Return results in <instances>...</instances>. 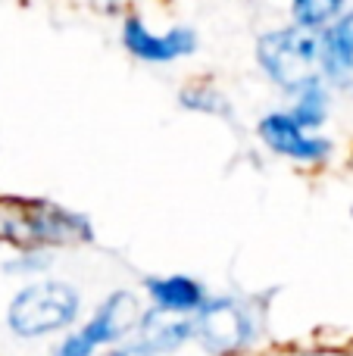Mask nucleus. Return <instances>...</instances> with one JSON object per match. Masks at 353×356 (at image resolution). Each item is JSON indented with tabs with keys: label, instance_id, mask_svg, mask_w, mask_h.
Wrapping results in <instances>:
<instances>
[{
	"label": "nucleus",
	"instance_id": "4468645a",
	"mask_svg": "<svg viewBox=\"0 0 353 356\" xmlns=\"http://www.w3.org/2000/svg\"><path fill=\"white\" fill-rule=\"evenodd\" d=\"M94 350H97V347L91 344V341L85 338V334H72V338H66L63 341V347L60 350H56V356H91Z\"/></svg>",
	"mask_w": 353,
	"mask_h": 356
},
{
	"label": "nucleus",
	"instance_id": "f257e3e1",
	"mask_svg": "<svg viewBox=\"0 0 353 356\" xmlns=\"http://www.w3.org/2000/svg\"><path fill=\"white\" fill-rule=\"evenodd\" d=\"M256 60L263 72L285 91H300L304 85L322 79L319 69V31L304 25H285L260 35L256 41Z\"/></svg>",
	"mask_w": 353,
	"mask_h": 356
},
{
	"label": "nucleus",
	"instance_id": "6e6552de",
	"mask_svg": "<svg viewBox=\"0 0 353 356\" xmlns=\"http://www.w3.org/2000/svg\"><path fill=\"white\" fill-rule=\"evenodd\" d=\"M141 344L150 347L154 353L163 350H175L181 347L194 332V319L191 313H181V309H166V307H156L150 313L141 316Z\"/></svg>",
	"mask_w": 353,
	"mask_h": 356
},
{
	"label": "nucleus",
	"instance_id": "20e7f679",
	"mask_svg": "<svg viewBox=\"0 0 353 356\" xmlns=\"http://www.w3.org/2000/svg\"><path fill=\"white\" fill-rule=\"evenodd\" d=\"M122 44L131 56L144 63H172L181 56H191L197 50V35L194 29H169L163 35H154L138 16H129L122 25Z\"/></svg>",
	"mask_w": 353,
	"mask_h": 356
},
{
	"label": "nucleus",
	"instance_id": "423d86ee",
	"mask_svg": "<svg viewBox=\"0 0 353 356\" xmlns=\"http://www.w3.org/2000/svg\"><path fill=\"white\" fill-rule=\"evenodd\" d=\"M197 334L210 350L216 353H229L235 347H241L250 334V322L241 309L231 300H204L200 307V319H197Z\"/></svg>",
	"mask_w": 353,
	"mask_h": 356
},
{
	"label": "nucleus",
	"instance_id": "2eb2a0df",
	"mask_svg": "<svg viewBox=\"0 0 353 356\" xmlns=\"http://www.w3.org/2000/svg\"><path fill=\"white\" fill-rule=\"evenodd\" d=\"M106 356H154V350L144 347V344H131V347H119V350H113Z\"/></svg>",
	"mask_w": 353,
	"mask_h": 356
},
{
	"label": "nucleus",
	"instance_id": "f03ea898",
	"mask_svg": "<svg viewBox=\"0 0 353 356\" xmlns=\"http://www.w3.org/2000/svg\"><path fill=\"white\" fill-rule=\"evenodd\" d=\"M0 238L16 244H69V241H91V228L81 216H72L44 200H0Z\"/></svg>",
	"mask_w": 353,
	"mask_h": 356
},
{
	"label": "nucleus",
	"instance_id": "7ed1b4c3",
	"mask_svg": "<svg viewBox=\"0 0 353 356\" xmlns=\"http://www.w3.org/2000/svg\"><path fill=\"white\" fill-rule=\"evenodd\" d=\"M75 316H79V294L66 282H44L13 297L6 322L19 338H38L66 328Z\"/></svg>",
	"mask_w": 353,
	"mask_h": 356
},
{
	"label": "nucleus",
	"instance_id": "1a4fd4ad",
	"mask_svg": "<svg viewBox=\"0 0 353 356\" xmlns=\"http://www.w3.org/2000/svg\"><path fill=\"white\" fill-rule=\"evenodd\" d=\"M319 69L329 79H344L353 69V13L319 29Z\"/></svg>",
	"mask_w": 353,
	"mask_h": 356
},
{
	"label": "nucleus",
	"instance_id": "9b49d317",
	"mask_svg": "<svg viewBox=\"0 0 353 356\" xmlns=\"http://www.w3.org/2000/svg\"><path fill=\"white\" fill-rule=\"evenodd\" d=\"M297 94V106H294V122L300 129H316V125L325 122V113H329V97H325V88H322V79L310 81L304 85Z\"/></svg>",
	"mask_w": 353,
	"mask_h": 356
},
{
	"label": "nucleus",
	"instance_id": "0eeeda50",
	"mask_svg": "<svg viewBox=\"0 0 353 356\" xmlns=\"http://www.w3.org/2000/svg\"><path fill=\"white\" fill-rule=\"evenodd\" d=\"M138 322H141L138 297L131 294V291H116V294L106 297V303L97 309V316L81 328V334H85L94 347H100V344L125 338L131 328H138Z\"/></svg>",
	"mask_w": 353,
	"mask_h": 356
},
{
	"label": "nucleus",
	"instance_id": "39448f33",
	"mask_svg": "<svg viewBox=\"0 0 353 356\" xmlns=\"http://www.w3.org/2000/svg\"><path fill=\"white\" fill-rule=\"evenodd\" d=\"M260 138L266 141L269 150L291 160H304V163H319L331 154V144L325 138H310L306 129H300L294 122L291 113H269L260 122Z\"/></svg>",
	"mask_w": 353,
	"mask_h": 356
},
{
	"label": "nucleus",
	"instance_id": "f8f14e48",
	"mask_svg": "<svg viewBox=\"0 0 353 356\" xmlns=\"http://www.w3.org/2000/svg\"><path fill=\"white\" fill-rule=\"evenodd\" d=\"M294 22L304 29H325L344 13V0H291Z\"/></svg>",
	"mask_w": 353,
	"mask_h": 356
},
{
	"label": "nucleus",
	"instance_id": "9d476101",
	"mask_svg": "<svg viewBox=\"0 0 353 356\" xmlns=\"http://www.w3.org/2000/svg\"><path fill=\"white\" fill-rule=\"evenodd\" d=\"M147 294L156 300V307L181 309V313H194L204 307V288L185 275H169V278H150Z\"/></svg>",
	"mask_w": 353,
	"mask_h": 356
},
{
	"label": "nucleus",
	"instance_id": "ddd939ff",
	"mask_svg": "<svg viewBox=\"0 0 353 356\" xmlns=\"http://www.w3.org/2000/svg\"><path fill=\"white\" fill-rule=\"evenodd\" d=\"M179 100H181V106H188V110H194V113H216V116H225V113H229L225 97L216 91V88H210V85L185 88Z\"/></svg>",
	"mask_w": 353,
	"mask_h": 356
}]
</instances>
